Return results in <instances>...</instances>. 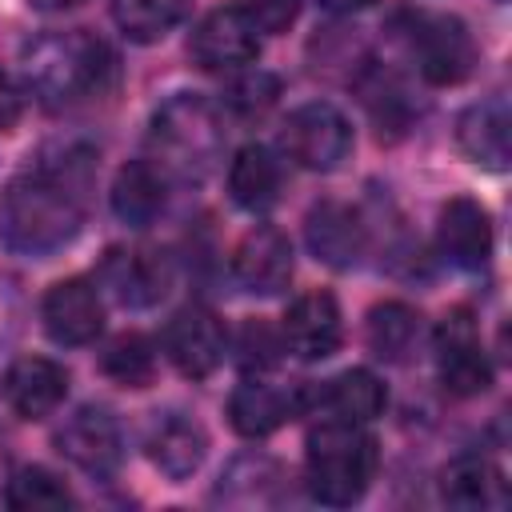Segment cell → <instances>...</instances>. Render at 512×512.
Masks as SVG:
<instances>
[{"instance_id":"cell-1","label":"cell","mask_w":512,"mask_h":512,"mask_svg":"<svg viewBox=\"0 0 512 512\" xmlns=\"http://www.w3.org/2000/svg\"><path fill=\"white\" fill-rule=\"evenodd\" d=\"M92 184V156L64 148V156L36 164L0 192V244L16 256H52L84 224V192Z\"/></svg>"},{"instance_id":"cell-2","label":"cell","mask_w":512,"mask_h":512,"mask_svg":"<svg viewBox=\"0 0 512 512\" xmlns=\"http://www.w3.org/2000/svg\"><path fill=\"white\" fill-rule=\"evenodd\" d=\"M148 160L168 176L184 184H200L220 152H224V120L216 104L200 92H176L168 96L148 124Z\"/></svg>"},{"instance_id":"cell-3","label":"cell","mask_w":512,"mask_h":512,"mask_svg":"<svg viewBox=\"0 0 512 512\" xmlns=\"http://www.w3.org/2000/svg\"><path fill=\"white\" fill-rule=\"evenodd\" d=\"M108 76H112V52L100 36L84 28L48 32L32 40L24 52V84L48 108H68L104 92Z\"/></svg>"},{"instance_id":"cell-4","label":"cell","mask_w":512,"mask_h":512,"mask_svg":"<svg viewBox=\"0 0 512 512\" xmlns=\"http://www.w3.org/2000/svg\"><path fill=\"white\" fill-rule=\"evenodd\" d=\"M376 464H380V452H376V440L364 432V424L328 416L324 424H316L308 432L304 484H308L312 500H320L328 508L356 504L368 492Z\"/></svg>"},{"instance_id":"cell-5","label":"cell","mask_w":512,"mask_h":512,"mask_svg":"<svg viewBox=\"0 0 512 512\" xmlns=\"http://www.w3.org/2000/svg\"><path fill=\"white\" fill-rule=\"evenodd\" d=\"M280 148L288 152V160H296L308 172H332L352 152V124L336 104L312 100L288 112L280 128Z\"/></svg>"},{"instance_id":"cell-6","label":"cell","mask_w":512,"mask_h":512,"mask_svg":"<svg viewBox=\"0 0 512 512\" xmlns=\"http://www.w3.org/2000/svg\"><path fill=\"white\" fill-rule=\"evenodd\" d=\"M408 48L428 84H460L476 68V40L464 20L444 12H416L408 28Z\"/></svg>"},{"instance_id":"cell-7","label":"cell","mask_w":512,"mask_h":512,"mask_svg":"<svg viewBox=\"0 0 512 512\" xmlns=\"http://www.w3.org/2000/svg\"><path fill=\"white\" fill-rule=\"evenodd\" d=\"M436 372L452 396H480L492 384V360L468 308H452L436 328Z\"/></svg>"},{"instance_id":"cell-8","label":"cell","mask_w":512,"mask_h":512,"mask_svg":"<svg viewBox=\"0 0 512 512\" xmlns=\"http://www.w3.org/2000/svg\"><path fill=\"white\" fill-rule=\"evenodd\" d=\"M160 344H164V356L176 364L180 376L204 380L220 368V360L228 352V332H224V320L212 308L188 304L164 324Z\"/></svg>"},{"instance_id":"cell-9","label":"cell","mask_w":512,"mask_h":512,"mask_svg":"<svg viewBox=\"0 0 512 512\" xmlns=\"http://www.w3.org/2000/svg\"><path fill=\"white\" fill-rule=\"evenodd\" d=\"M56 452L88 476H112L124 464V436L108 408L84 404L56 428Z\"/></svg>"},{"instance_id":"cell-10","label":"cell","mask_w":512,"mask_h":512,"mask_svg":"<svg viewBox=\"0 0 512 512\" xmlns=\"http://www.w3.org/2000/svg\"><path fill=\"white\" fill-rule=\"evenodd\" d=\"M188 52L208 72H232V68H244L260 56V28L240 4L212 8L196 24V32L188 40Z\"/></svg>"},{"instance_id":"cell-11","label":"cell","mask_w":512,"mask_h":512,"mask_svg":"<svg viewBox=\"0 0 512 512\" xmlns=\"http://www.w3.org/2000/svg\"><path fill=\"white\" fill-rule=\"evenodd\" d=\"M40 320H44V332L64 348L92 344L104 328V304H100L96 284L84 276H68L60 284H52L44 292Z\"/></svg>"},{"instance_id":"cell-12","label":"cell","mask_w":512,"mask_h":512,"mask_svg":"<svg viewBox=\"0 0 512 512\" xmlns=\"http://www.w3.org/2000/svg\"><path fill=\"white\" fill-rule=\"evenodd\" d=\"M284 348L300 360H328L344 340V316L332 292H304L284 312Z\"/></svg>"},{"instance_id":"cell-13","label":"cell","mask_w":512,"mask_h":512,"mask_svg":"<svg viewBox=\"0 0 512 512\" xmlns=\"http://www.w3.org/2000/svg\"><path fill=\"white\" fill-rule=\"evenodd\" d=\"M144 452L168 480H188L208 456V432L188 412H152L144 428Z\"/></svg>"},{"instance_id":"cell-14","label":"cell","mask_w":512,"mask_h":512,"mask_svg":"<svg viewBox=\"0 0 512 512\" xmlns=\"http://www.w3.org/2000/svg\"><path fill=\"white\" fill-rule=\"evenodd\" d=\"M232 276L240 280V288L256 292V296H276L288 288L292 280V244L280 228L272 224H256L240 236L236 252H232Z\"/></svg>"},{"instance_id":"cell-15","label":"cell","mask_w":512,"mask_h":512,"mask_svg":"<svg viewBox=\"0 0 512 512\" xmlns=\"http://www.w3.org/2000/svg\"><path fill=\"white\" fill-rule=\"evenodd\" d=\"M304 240L328 268H352L368 248V224L352 204L320 200L304 220Z\"/></svg>"},{"instance_id":"cell-16","label":"cell","mask_w":512,"mask_h":512,"mask_svg":"<svg viewBox=\"0 0 512 512\" xmlns=\"http://www.w3.org/2000/svg\"><path fill=\"white\" fill-rule=\"evenodd\" d=\"M4 404L20 420H44L52 416L68 396V372L48 356H20L4 372Z\"/></svg>"},{"instance_id":"cell-17","label":"cell","mask_w":512,"mask_h":512,"mask_svg":"<svg viewBox=\"0 0 512 512\" xmlns=\"http://www.w3.org/2000/svg\"><path fill=\"white\" fill-rule=\"evenodd\" d=\"M436 244L448 256V264H456L464 272L484 268L488 256H492V216H488V208L472 196H452L440 208Z\"/></svg>"},{"instance_id":"cell-18","label":"cell","mask_w":512,"mask_h":512,"mask_svg":"<svg viewBox=\"0 0 512 512\" xmlns=\"http://www.w3.org/2000/svg\"><path fill=\"white\" fill-rule=\"evenodd\" d=\"M312 400L308 388H276L268 380H244L228 396V420L240 436H268Z\"/></svg>"},{"instance_id":"cell-19","label":"cell","mask_w":512,"mask_h":512,"mask_svg":"<svg viewBox=\"0 0 512 512\" xmlns=\"http://www.w3.org/2000/svg\"><path fill=\"white\" fill-rule=\"evenodd\" d=\"M100 280L112 288V296L120 304H132V308H148L156 304L164 292H168V260L160 252H148V248H112L100 264Z\"/></svg>"},{"instance_id":"cell-20","label":"cell","mask_w":512,"mask_h":512,"mask_svg":"<svg viewBox=\"0 0 512 512\" xmlns=\"http://www.w3.org/2000/svg\"><path fill=\"white\" fill-rule=\"evenodd\" d=\"M456 140H460L468 160H476L480 168L504 172L508 160H512V116H508V104L500 96L472 104L456 120Z\"/></svg>"},{"instance_id":"cell-21","label":"cell","mask_w":512,"mask_h":512,"mask_svg":"<svg viewBox=\"0 0 512 512\" xmlns=\"http://www.w3.org/2000/svg\"><path fill=\"white\" fill-rule=\"evenodd\" d=\"M440 500L464 512L480 508H504L508 504V480L488 456H456L440 472Z\"/></svg>"},{"instance_id":"cell-22","label":"cell","mask_w":512,"mask_h":512,"mask_svg":"<svg viewBox=\"0 0 512 512\" xmlns=\"http://www.w3.org/2000/svg\"><path fill=\"white\" fill-rule=\"evenodd\" d=\"M168 200V176L152 160H128L112 180V212L128 228H148Z\"/></svg>"},{"instance_id":"cell-23","label":"cell","mask_w":512,"mask_h":512,"mask_svg":"<svg viewBox=\"0 0 512 512\" xmlns=\"http://www.w3.org/2000/svg\"><path fill=\"white\" fill-rule=\"evenodd\" d=\"M284 168L264 144H244L228 168V192L244 212H268L280 200Z\"/></svg>"},{"instance_id":"cell-24","label":"cell","mask_w":512,"mask_h":512,"mask_svg":"<svg viewBox=\"0 0 512 512\" xmlns=\"http://www.w3.org/2000/svg\"><path fill=\"white\" fill-rule=\"evenodd\" d=\"M336 420H352V424H368L384 412L388 404V392L384 384L368 372V368H348L340 376H332L320 392H312Z\"/></svg>"},{"instance_id":"cell-25","label":"cell","mask_w":512,"mask_h":512,"mask_svg":"<svg viewBox=\"0 0 512 512\" xmlns=\"http://www.w3.org/2000/svg\"><path fill=\"white\" fill-rule=\"evenodd\" d=\"M364 340H368V348L380 360L400 364L412 352V344L420 340V312L408 308V304H400V300H384V304H376L368 312Z\"/></svg>"},{"instance_id":"cell-26","label":"cell","mask_w":512,"mask_h":512,"mask_svg":"<svg viewBox=\"0 0 512 512\" xmlns=\"http://www.w3.org/2000/svg\"><path fill=\"white\" fill-rule=\"evenodd\" d=\"M188 4L192 0H112V20L128 40L156 44L184 20Z\"/></svg>"},{"instance_id":"cell-27","label":"cell","mask_w":512,"mask_h":512,"mask_svg":"<svg viewBox=\"0 0 512 512\" xmlns=\"http://www.w3.org/2000/svg\"><path fill=\"white\" fill-rule=\"evenodd\" d=\"M4 504L16 508V512H44V508H72L76 496L56 472H48L40 464H28V468L12 472L8 488H4Z\"/></svg>"},{"instance_id":"cell-28","label":"cell","mask_w":512,"mask_h":512,"mask_svg":"<svg viewBox=\"0 0 512 512\" xmlns=\"http://www.w3.org/2000/svg\"><path fill=\"white\" fill-rule=\"evenodd\" d=\"M100 372L124 388H148L156 376V352H152L148 336H140V332L116 336L100 356Z\"/></svg>"},{"instance_id":"cell-29","label":"cell","mask_w":512,"mask_h":512,"mask_svg":"<svg viewBox=\"0 0 512 512\" xmlns=\"http://www.w3.org/2000/svg\"><path fill=\"white\" fill-rule=\"evenodd\" d=\"M276 96H280L276 76H268V72H248V76H240V80L228 84L224 104H228L232 112H240V116H260V112H268V108L276 104Z\"/></svg>"},{"instance_id":"cell-30","label":"cell","mask_w":512,"mask_h":512,"mask_svg":"<svg viewBox=\"0 0 512 512\" xmlns=\"http://www.w3.org/2000/svg\"><path fill=\"white\" fill-rule=\"evenodd\" d=\"M236 352H240V364L252 372H264V368H276L280 364V352H284V336H276L264 320H248L240 328V340H236Z\"/></svg>"},{"instance_id":"cell-31","label":"cell","mask_w":512,"mask_h":512,"mask_svg":"<svg viewBox=\"0 0 512 512\" xmlns=\"http://www.w3.org/2000/svg\"><path fill=\"white\" fill-rule=\"evenodd\" d=\"M24 328V292L16 276H0V348H8Z\"/></svg>"},{"instance_id":"cell-32","label":"cell","mask_w":512,"mask_h":512,"mask_svg":"<svg viewBox=\"0 0 512 512\" xmlns=\"http://www.w3.org/2000/svg\"><path fill=\"white\" fill-rule=\"evenodd\" d=\"M240 8L256 20L260 32H288V24L300 12V0H244Z\"/></svg>"},{"instance_id":"cell-33","label":"cell","mask_w":512,"mask_h":512,"mask_svg":"<svg viewBox=\"0 0 512 512\" xmlns=\"http://www.w3.org/2000/svg\"><path fill=\"white\" fill-rule=\"evenodd\" d=\"M20 116H24V88L8 72H0V132L16 128Z\"/></svg>"},{"instance_id":"cell-34","label":"cell","mask_w":512,"mask_h":512,"mask_svg":"<svg viewBox=\"0 0 512 512\" xmlns=\"http://www.w3.org/2000/svg\"><path fill=\"white\" fill-rule=\"evenodd\" d=\"M320 8H328V12H336V16H352V12H360V8H368L372 0H316Z\"/></svg>"},{"instance_id":"cell-35","label":"cell","mask_w":512,"mask_h":512,"mask_svg":"<svg viewBox=\"0 0 512 512\" xmlns=\"http://www.w3.org/2000/svg\"><path fill=\"white\" fill-rule=\"evenodd\" d=\"M32 8H40V12H68V8H80V4H88V0H28Z\"/></svg>"}]
</instances>
